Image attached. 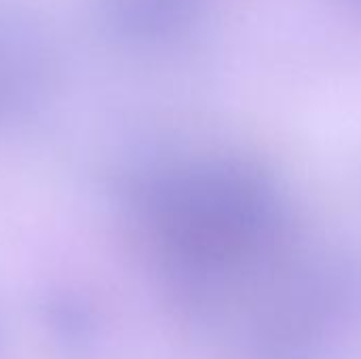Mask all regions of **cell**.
I'll use <instances>...</instances> for the list:
<instances>
[{
	"mask_svg": "<svg viewBox=\"0 0 361 359\" xmlns=\"http://www.w3.org/2000/svg\"><path fill=\"white\" fill-rule=\"evenodd\" d=\"M347 4H351V6L361 15V0H347Z\"/></svg>",
	"mask_w": 361,
	"mask_h": 359,
	"instance_id": "1",
	"label": "cell"
}]
</instances>
